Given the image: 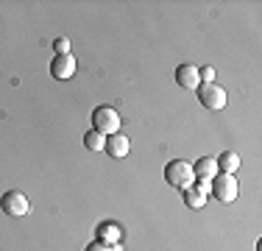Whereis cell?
<instances>
[{
	"label": "cell",
	"mask_w": 262,
	"mask_h": 251,
	"mask_svg": "<svg viewBox=\"0 0 262 251\" xmlns=\"http://www.w3.org/2000/svg\"><path fill=\"white\" fill-rule=\"evenodd\" d=\"M165 181L176 190H187V187L195 181V173H192V165L184 159H173L165 165Z\"/></svg>",
	"instance_id": "6da1fadb"
},
{
	"label": "cell",
	"mask_w": 262,
	"mask_h": 251,
	"mask_svg": "<svg viewBox=\"0 0 262 251\" xmlns=\"http://www.w3.org/2000/svg\"><path fill=\"white\" fill-rule=\"evenodd\" d=\"M209 193H212V198L221 201V204H232V201H237V196H240V184H237L234 176L217 173L215 179L209 181Z\"/></svg>",
	"instance_id": "7a4b0ae2"
},
{
	"label": "cell",
	"mask_w": 262,
	"mask_h": 251,
	"mask_svg": "<svg viewBox=\"0 0 262 251\" xmlns=\"http://www.w3.org/2000/svg\"><path fill=\"white\" fill-rule=\"evenodd\" d=\"M92 129L103 137L117 134V131H120V115H117V109H112V106H98V109L92 112Z\"/></svg>",
	"instance_id": "3957f363"
},
{
	"label": "cell",
	"mask_w": 262,
	"mask_h": 251,
	"mask_svg": "<svg viewBox=\"0 0 262 251\" xmlns=\"http://www.w3.org/2000/svg\"><path fill=\"white\" fill-rule=\"evenodd\" d=\"M0 210H3L9 218H23V215H28L31 204L20 190H9V193L0 196Z\"/></svg>",
	"instance_id": "277c9868"
},
{
	"label": "cell",
	"mask_w": 262,
	"mask_h": 251,
	"mask_svg": "<svg viewBox=\"0 0 262 251\" xmlns=\"http://www.w3.org/2000/svg\"><path fill=\"white\" fill-rule=\"evenodd\" d=\"M195 92H198V100H201L207 109H212V112H217V109L226 106V90L217 87V84H201Z\"/></svg>",
	"instance_id": "5b68a950"
},
{
	"label": "cell",
	"mask_w": 262,
	"mask_h": 251,
	"mask_svg": "<svg viewBox=\"0 0 262 251\" xmlns=\"http://www.w3.org/2000/svg\"><path fill=\"white\" fill-rule=\"evenodd\" d=\"M51 75L59 81H67L76 75V56L73 53H64V56H53L51 61Z\"/></svg>",
	"instance_id": "8992f818"
},
{
	"label": "cell",
	"mask_w": 262,
	"mask_h": 251,
	"mask_svg": "<svg viewBox=\"0 0 262 251\" xmlns=\"http://www.w3.org/2000/svg\"><path fill=\"white\" fill-rule=\"evenodd\" d=\"M103 151L112 156V159H126L128 151H131V142H128V137H126V134H120V131H117V134L106 137Z\"/></svg>",
	"instance_id": "52a82bcc"
},
{
	"label": "cell",
	"mask_w": 262,
	"mask_h": 251,
	"mask_svg": "<svg viewBox=\"0 0 262 251\" xmlns=\"http://www.w3.org/2000/svg\"><path fill=\"white\" fill-rule=\"evenodd\" d=\"M176 84L182 90H198L201 78H198V67L195 65H179L176 67Z\"/></svg>",
	"instance_id": "ba28073f"
},
{
	"label": "cell",
	"mask_w": 262,
	"mask_h": 251,
	"mask_svg": "<svg viewBox=\"0 0 262 251\" xmlns=\"http://www.w3.org/2000/svg\"><path fill=\"white\" fill-rule=\"evenodd\" d=\"M120 237H123V232L115 221H103L98 226V243H103V246H109V248L120 246Z\"/></svg>",
	"instance_id": "9c48e42d"
},
{
	"label": "cell",
	"mask_w": 262,
	"mask_h": 251,
	"mask_svg": "<svg viewBox=\"0 0 262 251\" xmlns=\"http://www.w3.org/2000/svg\"><path fill=\"white\" fill-rule=\"evenodd\" d=\"M192 173H195V179H201V181H212L221 171H217L215 156H201V159L192 165Z\"/></svg>",
	"instance_id": "30bf717a"
},
{
	"label": "cell",
	"mask_w": 262,
	"mask_h": 251,
	"mask_svg": "<svg viewBox=\"0 0 262 251\" xmlns=\"http://www.w3.org/2000/svg\"><path fill=\"white\" fill-rule=\"evenodd\" d=\"M217 171L221 173H229V176H234L237 173V168H240V156L234 154V151H223L221 156H217Z\"/></svg>",
	"instance_id": "8fae6325"
},
{
	"label": "cell",
	"mask_w": 262,
	"mask_h": 251,
	"mask_svg": "<svg viewBox=\"0 0 262 251\" xmlns=\"http://www.w3.org/2000/svg\"><path fill=\"white\" fill-rule=\"evenodd\" d=\"M182 193H184V206H190V210H201V206L207 204V193L198 190L195 181H192L187 190H182Z\"/></svg>",
	"instance_id": "7c38bea8"
},
{
	"label": "cell",
	"mask_w": 262,
	"mask_h": 251,
	"mask_svg": "<svg viewBox=\"0 0 262 251\" xmlns=\"http://www.w3.org/2000/svg\"><path fill=\"white\" fill-rule=\"evenodd\" d=\"M84 145L90 148V151H103L106 137H103V134H98V131L92 129V131H86V134H84Z\"/></svg>",
	"instance_id": "4fadbf2b"
},
{
	"label": "cell",
	"mask_w": 262,
	"mask_h": 251,
	"mask_svg": "<svg viewBox=\"0 0 262 251\" xmlns=\"http://www.w3.org/2000/svg\"><path fill=\"white\" fill-rule=\"evenodd\" d=\"M198 78H201V84H215V67H198Z\"/></svg>",
	"instance_id": "5bb4252c"
},
{
	"label": "cell",
	"mask_w": 262,
	"mask_h": 251,
	"mask_svg": "<svg viewBox=\"0 0 262 251\" xmlns=\"http://www.w3.org/2000/svg\"><path fill=\"white\" fill-rule=\"evenodd\" d=\"M53 50H56V56L70 53V39H67V36H59V39L53 42Z\"/></svg>",
	"instance_id": "9a60e30c"
},
{
	"label": "cell",
	"mask_w": 262,
	"mask_h": 251,
	"mask_svg": "<svg viewBox=\"0 0 262 251\" xmlns=\"http://www.w3.org/2000/svg\"><path fill=\"white\" fill-rule=\"evenodd\" d=\"M84 251H112V248H109V246H103V243H98V240H95V243H90V246H86Z\"/></svg>",
	"instance_id": "2e32d148"
}]
</instances>
